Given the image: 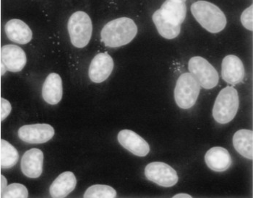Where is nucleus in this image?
Returning <instances> with one entry per match:
<instances>
[{"label": "nucleus", "instance_id": "f03ea898", "mask_svg": "<svg viewBox=\"0 0 253 198\" xmlns=\"http://www.w3.org/2000/svg\"><path fill=\"white\" fill-rule=\"evenodd\" d=\"M195 19L206 31L211 33L221 32L226 26V18L222 10L206 1H198L191 5Z\"/></svg>", "mask_w": 253, "mask_h": 198}, {"label": "nucleus", "instance_id": "a211bd4d", "mask_svg": "<svg viewBox=\"0 0 253 198\" xmlns=\"http://www.w3.org/2000/svg\"><path fill=\"white\" fill-rule=\"evenodd\" d=\"M159 10L167 21L176 26H181L187 14L185 1L179 0H167Z\"/></svg>", "mask_w": 253, "mask_h": 198}, {"label": "nucleus", "instance_id": "39448f33", "mask_svg": "<svg viewBox=\"0 0 253 198\" xmlns=\"http://www.w3.org/2000/svg\"><path fill=\"white\" fill-rule=\"evenodd\" d=\"M201 86L190 73H185L178 78L174 99L176 104L182 109L191 108L199 96Z\"/></svg>", "mask_w": 253, "mask_h": 198}, {"label": "nucleus", "instance_id": "b1692460", "mask_svg": "<svg viewBox=\"0 0 253 198\" xmlns=\"http://www.w3.org/2000/svg\"><path fill=\"white\" fill-rule=\"evenodd\" d=\"M242 24L245 29L253 31V5L244 11L241 15Z\"/></svg>", "mask_w": 253, "mask_h": 198}, {"label": "nucleus", "instance_id": "0eeeda50", "mask_svg": "<svg viewBox=\"0 0 253 198\" xmlns=\"http://www.w3.org/2000/svg\"><path fill=\"white\" fill-rule=\"evenodd\" d=\"M145 175L148 180L165 188L174 186L179 180L175 170L164 162H152L147 165Z\"/></svg>", "mask_w": 253, "mask_h": 198}, {"label": "nucleus", "instance_id": "9d476101", "mask_svg": "<svg viewBox=\"0 0 253 198\" xmlns=\"http://www.w3.org/2000/svg\"><path fill=\"white\" fill-rule=\"evenodd\" d=\"M114 68V61L107 53H101L93 58L89 67L88 75L95 83L107 80Z\"/></svg>", "mask_w": 253, "mask_h": 198}, {"label": "nucleus", "instance_id": "ddd939ff", "mask_svg": "<svg viewBox=\"0 0 253 198\" xmlns=\"http://www.w3.org/2000/svg\"><path fill=\"white\" fill-rule=\"evenodd\" d=\"M43 154L40 149H31L26 151L21 159L22 172L29 178H38L43 171Z\"/></svg>", "mask_w": 253, "mask_h": 198}, {"label": "nucleus", "instance_id": "c85d7f7f", "mask_svg": "<svg viewBox=\"0 0 253 198\" xmlns=\"http://www.w3.org/2000/svg\"><path fill=\"white\" fill-rule=\"evenodd\" d=\"M179 1H185V2L186 0H179Z\"/></svg>", "mask_w": 253, "mask_h": 198}, {"label": "nucleus", "instance_id": "6ab92c4d", "mask_svg": "<svg viewBox=\"0 0 253 198\" xmlns=\"http://www.w3.org/2000/svg\"><path fill=\"white\" fill-rule=\"evenodd\" d=\"M233 145L236 151L248 160L253 159V132L242 129L234 133Z\"/></svg>", "mask_w": 253, "mask_h": 198}, {"label": "nucleus", "instance_id": "dca6fc26", "mask_svg": "<svg viewBox=\"0 0 253 198\" xmlns=\"http://www.w3.org/2000/svg\"><path fill=\"white\" fill-rule=\"evenodd\" d=\"M77 185L76 176L71 171H65L59 174L49 188L51 198H66L73 191Z\"/></svg>", "mask_w": 253, "mask_h": 198}, {"label": "nucleus", "instance_id": "4468645a", "mask_svg": "<svg viewBox=\"0 0 253 198\" xmlns=\"http://www.w3.org/2000/svg\"><path fill=\"white\" fill-rule=\"evenodd\" d=\"M4 31L11 41L18 44H27L32 40V31L20 20L12 19L7 22L4 26Z\"/></svg>", "mask_w": 253, "mask_h": 198}, {"label": "nucleus", "instance_id": "f257e3e1", "mask_svg": "<svg viewBox=\"0 0 253 198\" xmlns=\"http://www.w3.org/2000/svg\"><path fill=\"white\" fill-rule=\"evenodd\" d=\"M137 27L129 18H120L109 22L101 32V40L106 46L121 47L130 43L136 36Z\"/></svg>", "mask_w": 253, "mask_h": 198}, {"label": "nucleus", "instance_id": "9b49d317", "mask_svg": "<svg viewBox=\"0 0 253 198\" xmlns=\"http://www.w3.org/2000/svg\"><path fill=\"white\" fill-rule=\"evenodd\" d=\"M119 143L126 150L137 157H146L149 153V144L136 132L130 130H123L119 132Z\"/></svg>", "mask_w": 253, "mask_h": 198}, {"label": "nucleus", "instance_id": "20e7f679", "mask_svg": "<svg viewBox=\"0 0 253 198\" xmlns=\"http://www.w3.org/2000/svg\"><path fill=\"white\" fill-rule=\"evenodd\" d=\"M68 29L72 44L76 48H84L91 38L93 25L86 12L78 11L69 19Z\"/></svg>", "mask_w": 253, "mask_h": 198}, {"label": "nucleus", "instance_id": "423d86ee", "mask_svg": "<svg viewBox=\"0 0 253 198\" xmlns=\"http://www.w3.org/2000/svg\"><path fill=\"white\" fill-rule=\"evenodd\" d=\"M188 68L201 87L210 90L218 85L219 76L214 67L204 58L195 57L189 61Z\"/></svg>", "mask_w": 253, "mask_h": 198}, {"label": "nucleus", "instance_id": "a878e982", "mask_svg": "<svg viewBox=\"0 0 253 198\" xmlns=\"http://www.w3.org/2000/svg\"><path fill=\"white\" fill-rule=\"evenodd\" d=\"M7 186V180L4 175L0 173V195Z\"/></svg>", "mask_w": 253, "mask_h": 198}, {"label": "nucleus", "instance_id": "7ed1b4c3", "mask_svg": "<svg viewBox=\"0 0 253 198\" xmlns=\"http://www.w3.org/2000/svg\"><path fill=\"white\" fill-rule=\"evenodd\" d=\"M239 108V95L232 87L223 89L216 99L213 108V116L216 122L226 124L232 121Z\"/></svg>", "mask_w": 253, "mask_h": 198}, {"label": "nucleus", "instance_id": "aec40b11", "mask_svg": "<svg viewBox=\"0 0 253 198\" xmlns=\"http://www.w3.org/2000/svg\"><path fill=\"white\" fill-rule=\"evenodd\" d=\"M153 21L155 24L159 33L166 39H174L180 33L181 26H176L167 21L162 16L160 10H156L152 17Z\"/></svg>", "mask_w": 253, "mask_h": 198}, {"label": "nucleus", "instance_id": "f3484780", "mask_svg": "<svg viewBox=\"0 0 253 198\" xmlns=\"http://www.w3.org/2000/svg\"><path fill=\"white\" fill-rule=\"evenodd\" d=\"M63 95L62 78L56 73L49 74L43 83L42 97L50 104H57L60 102Z\"/></svg>", "mask_w": 253, "mask_h": 198}, {"label": "nucleus", "instance_id": "f8f14e48", "mask_svg": "<svg viewBox=\"0 0 253 198\" xmlns=\"http://www.w3.org/2000/svg\"><path fill=\"white\" fill-rule=\"evenodd\" d=\"M221 76L229 85H235L243 82L245 67L240 58L234 55L226 56L221 65Z\"/></svg>", "mask_w": 253, "mask_h": 198}, {"label": "nucleus", "instance_id": "1a4fd4ad", "mask_svg": "<svg viewBox=\"0 0 253 198\" xmlns=\"http://www.w3.org/2000/svg\"><path fill=\"white\" fill-rule=\"evenodd\" d=\"M1 62L7 71L19 72L27 63L26 53L16 45H5L1 49Z\"/></svg>", "mask_w": 253, "mask_h": 198}, {"label": "nucleus", "instance_id": "393cba45", "mask_svg": "<svg viewBox=\"0 0 253 198\" xmlns=\"http://www.w3.org/2000/svg\"><path fill=\"white\" fill-rule=\"evenodd\" d=\"M12 110L10 102L4 98L0 99V121H4L8 117Z\"/></svg>", "mask_w": 253, "mask_h": 198}, {"label": "nucleus", "instance_id": "6e6552de", "mask_svg": "<svg viewBox=\"0 0 253 198\" xmlns=\"http://www.w3.org/2000/svg\"><path fill=\"white\" fill-rule=\"evenodd\" d=\"M54 129L46 123L26 125L18 130V137L21 141L32 144L46 143L53 138Z\"/></svg>", "mask_w": 253, "mask_h": 198}, {"label": "nucleus", "instance_id": "5701e85b", "mask_svg": "<svg viewBox=\"0 0 253 198\" xmlns=\"http://www.w3.org/2000/svg\"><path fill=\"white\" fill-rule=\"evenodd\" d=\"M3 198H27L29 191L26 186L19 183H12L7 185L0 195Z\"/></svg>", "mask_w": 253, "mask_h": 198}, {"label": "nucleus", "instance_id": "4be33fe9", "mask_svg": "<svg viewBox=\"0 0 253 198\" xmlns=\"http://www.w3.org/2000/svg\"><path fill=\"white\" fill-rule=\"evenodd\" d=\"M85 198H115L117 192L112 187L105 185H95L87 189L84 194Z\"/></svg>", "mask_w": 253, "mask_h": 198}, {"label": "nucleus", "instance_id": "bb28decb", "mask_svg": "<svg viewBox=\"0 0 253 198\" xmlns=\"http://www.w3.org/2000/svg\"><path fill=\"white\" fill-rule=\"evenodd\" d=\"M173 198H192L191 196H190V195L188 194H185V193H179V194L175 195V196H173Z\"/></svg>", "mask_w": 253, "mask_h": 198}, {"label": "nucleus", "instance_id": "cd10ccee", "mask_svg": "<svg viewBox=\"0 0 253 198\" xmlns=\"http://www.w3.org/2000/svg\"><path fill=\"white\" fill-rule=\"evenodd\" d=\"M0 66H1V75H3L5 73V71H7V68H6V67L4 66V65L1 62Z\"/></svg>", "mask_w": 253, "mask_h": 198}, {"label": "nucleus", "instance_id": "2eb2a0df", "mask_svg": "<svg viewBox=\"0 0 253 198\" xmlns=\"http://www.w3.org/2000/svg\"><path fill=\"white\" fill-rule=\"evenodd\" d=\"M206 165L213 171H226L232 165V157L229 151L219 146L211 148L205 156Z\"/></svg>", "mask_w": 253, "mask_h": 198}, {"label": "nucleus", "instance_id": "412c9836", "mask_svg": "<svg viewBox=\"0 0 253 198\" xmlns=\"http://www.w3.org/2000/svg\"><path fill=\"white\" fill-rule=\"evenodd\" d=\"M19 160L18 151L8 141H0V166L1 169H7L13 167Z\"/></svg>", "mask_w": 253, "mask_h": 198}]
</instances>
